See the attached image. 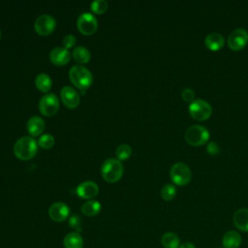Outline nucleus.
<instances>
[{
    "label": "nucleus",
    "mask_w": 248,
    "mask_h": 248,
    "mask_svg": "<svg viewBox=\"0 0 248 248\" xmlns=\"http://www.w3.org/2000/svg\"><path fill=\"white\" fill-rule=\"evenodd\" d=\"M38 150V143L32 138L23 136L14 145V153L20 160H29L35 156Z\"/></svg>",
    "instance_id": "1"
},
{
    "label": "nucleus",
    "mask_w": 248,
    "mask_h": 248,
    "mask_svg": "<svg viewBox=\"0 0 248 248\" xmlns=\"http://www.w3.org/2000/svg\"><path fill=\"white\" fill-rule=\"evenodd\" d=\"M69 78L72 83L82 91L87 89L93 81L91 72L82 65L72 66L69 71Z\"/></svg>",
    "instance_id": "2"
},
{
    "label": "nucleus",
    "mask_w": 248,
    "mask_h": 248,
    "mask_svg": "<svg viewBox=\"0 0 248 248\" xmlns=\"http://www.w3.org/2000/svg\"><path fill=\"white\" fill-rule=\"evenodd\" d=\"M123 165L120 160L116 158H108L104 161L101 173L103 178L108 182H115L119 180L123 174Z\"/></svg>",
    "instance_id": "3"
},
{
    "label": "nucleus",
    "mask_w": 248,
    "mask_h": 248,
    "mask_svg": "<svg viewBox=\"0 0 248 248\" xmlns=\"http://www.w3.org/2000/svg\"><path fill=\"white\" fill-rule=\"evenodd\" d=\"M185 140L194 146L205 143L209 139L208 130L202 125H192L185 132Z\"/></svg>",
    "instance_id": "4"
},
{
    "label": "nucleus",
    "mask_w": 248,
    "mask_h": 248,
    "mask_svg": "<svg viewBox=\"0 0 248 248\" xmlns=\"http://www.w3.org/2000/svg\"><path fill=\"white\" fill-rule=\"evenodd\" d=\"M170 176L172 182L178 186H184L188 184L192 178V172L190 168L182 163H174L170 170Z\"/></svg>",
    "instance_id": "5"
},
{
    "label": "nucleus",
    "mask_w": 248,
    "mask_h": 248,
    "mask_svg": "<svg viewBox=\"0 0 248 248\" xmlns=\"http://www.w3.org/2000/svg\"><path fill=\"white\" fill-rule=\"evenodd\" d=\"M190 115L199 121L205 120L210 117L212 113L211 105L203 99L194 100L189 106Z\"/></svg>",
    "instance_id": "6"
},
{
    "label": "nucleus",
    "mask_w": 248,
    "mask_h": 248,
    "mask_svg": "<svg viewBox=\"0 0 248 248\" xmlns=\"http://www.w3.org/2000/svg\"><path fill=\"white\" fill-rule=\"evenodd\" d=\"M59 108V101L55 94L46 93L45 94L39 102V109L41 113L46 116L54 115Z\"/></svg>",
    "instance_id": "7"
},
{
    "label": "nucleus",
    "mask_w": 248,
    "mask_h": 248,
    "mask_svg": "<svg viewBox=\"0 0 248 248\" xmlns=\"http://www.w3.org/2000/svg\"><path fill=\"white\" fill-rule=\"evenodd\" d=\"M56 26V20L55 18L47 14L40 15L36 19L34 23L35 31L43 36L50 34Z\"/></svg>",
    "instance_id": "8"
},
{
    "label": "nucleus",
    "mask_w": 248,
    "mask_h": 248,
    "mask_svg": "<svg viewBox=\"0 0 248 248\" xmlns=\"http://www.w3.org/2000/svg\"><path fill=\"white\" fill-rule=\"evenodd\" d=\"M78 28L84 35L93 34L98 28V20L91 13H82L78 18Z\"/></svg>",
    "instance_id": "9"
},
{
    "label": "nucleus",
    "mask_w": 248,
    "mask_h": 248,
    "mask_svg": "<svg viewBox=\"0 0 248 248\" xmlns=\"http://www.w3.org/2000/svg\"><path fill=\"white\" fill-rule=\"evenodd\" d=\"M227 42L230 48L239 50L248 43V32L244 28H236L230 33Z\"/></svg>",
    "instance_id": "10"
},
{
    "label": "nucleus",
    "mask_w": 248,
    "mask_h": 248,
    "mask_svg": "<svg viewBox=\"0 0 248 248\" xmlns=\"http://www.w3.org/2000/svg\"><path fill=\"white\" fill-rule=\"evenodd\" d=\"M69 214H70L69 206L62 202H53L48 208V216L54 222L65 221L68 218Z\"/></svg>",
    "instance_id": "11"
},
{
    "label": "nucleus",
    "mask_w": 248,
    "mask_h": 248,
    "mask_svg": "<svg viewBox=\"0 0 248 248\" xmlns=\"http://www.w3.org/2000/svg\"><path fill=\"white\" fill-rule=\"evenodd\" d=\"M60 97L63 104L69 108H75L79 105V94L72 86H64L60 91Z\"/></svg>",
    "instance_id": "12"
},
{
    "label": "nucleus",
    "mask_w": 248,
    "mask_h": 248,
    "mask_svg": "<svg viewBox=\"0 0 248 248\" xmlns=\"http://www.w3.org/2000/svg\"><path fill=\"white\" fill-rule=\"evenodd\" d=\"M99 193V187L98 185L90 180L83 181L79 183L77 187V194L79 198L90 200L94 197H96Z\"/></svg>",
    "instance_id": "13"
},
{
    "label": "nucleus",
    "mask_w": 248,
    "mask_h": 248,
    "mask_svg": "<svg viewBox=\"0 0 248 248\" xmlns=\"http://www.w3.org/2000/svg\"><path fill=\"white\" fill-rule=\"evenodd\" d=\"M49 58L53 64L63 66L69 63L71 59V53L64 46H55L50 50Z\"/></svg>",
    "instance_id": "14"
},
{
    "label": "nucleus",
    "mask_w": 248,
    "mask_h": 248,
    "mask_svg": "<svg viewBox=\"0 0 248 248\" xmlns=\"http://www.w3.org/2000/svg\"><path fill=\"white\" fill-rule=\"evenodd\" d=\"M232 222L236 229L241 232H248V208L237 209L232 217Z\"/></svg>",
    "instance_id": "15"
},
{
    "label": "nucleus",
    "mask_w": 248,
    "mask_h": 248,
    "mask_svg": "<svg viewBox=\"0 0 248 248\" xmlns=\"http://www.w3.org/2000/svg\"><path fill=\"white\" fill-rule=\"evenodd\" d=\"M241 236L236 231H228L222 237V245L224 248H239L241 245Z\"/></svg>",
    "instance_id": "16"
},
{
    "label": "nucleus",
    "mask_w": 248,
    "mask_h": 248,
    "mask_svg": "<svg viewBox=\"0 0 248 248\" xmlns=\"http://www.w3.org/2000/svg\"><path fill=\"white\" fill-rule=\"evenodd\" d=\"M225 39L222 34L218 32H212L208 34L204 39V44L207 48L211 50H219L223 47Z\"/></svg>",
    "instance_id": "17"
},
{
    "label": "nucleus",
    "mask_w": 248,
    "mask_h": 248,
    "mask_svg": "<svg viewBox=\"0 0 248 248\" xmlns=\"http://www.w3.org/2000/svg\"><path fill=\"white\" fill-rule=\"evenodd\" d=\"M45 129V121L42 117L38 115L31 116L27 121V130L29 134L33 137L39 136L43 133Z\"/></svg>",
    "instance_id": "18"
},
{
    "label": "nucleus",
    "mask_w": 248,
    "mask_h": 248,
    "mask_svg": "<svg viewBox=\"0 0 248 248\" xmlns=\"http://www.w3.org/2000/svg\"><path fill=\"white\" fill-rule=\"evenodd\" d=\"M64 248H82L83 239L78 232H72L65 235L63 239Z\"/></svg>",
    "instance_id": "19"
},
{
    "label": "nucleus",
    "mask_w": 248,
    "mask_h": 248,
    "mask_svg": "<svg viewBox=\"0 0 248 248\" xmlns=\"http://www.w3.org/2000/svg\"><path fill=\"white\" fill-rule=\"evenodd\" d=\"M81 212L83 215L93 217L97 215L101 210V203L95 200H89L81 205Z\"/></svg>",
    "instance_id": "20"
},
{
    "label": "nucleus",
    "mask_w": 248,
    "mask_h": 248,
    "mask_svg": "<svg viewBox=\"0 0 248 248\" xmlns=\"http://www.w3.org/2000/svg\"><path fill=\"white\" fill-rule=\"evenodd\" d=\"M161 244L164 248H178L180 246V239L176 233L168 232L162 235Z\"/></svg>",
    "instance_id": "21"
},
{
    "label": "nucleus",
    "mask_w": 248,
    "mask_h": 248,
    "mask_svg": "<svg viewBox=\"0 0 248 248\" xmlns=\"http://www.w3.org/2000/svg\"><path fill=\"white\" fill-rule=\"evenodd\" d=\"M90 51L83 46H78L73 50V57L78 63H87L90 60Z\"/></svg>",
    "instance_id": "22"
},
{
    "label": "nucleus",
    "mask_w": 248,
    "mask_h": 248,
    "mask_svg": "<svg viewBox=\"0 0 248 248\" xmlns=\"http://www.w3.org/2000/svg\"><path fill=\"white\" fill-rule=\"evenodd\" d=\"M35 84L37 88L43 92H47L51 88V78L47 74L41 73L35 78Z\"/></svg>",
    "instance_id": "23"
},
{
    "label": "nucleus",
    "mask_w": 248,
    "mask_h": 248,
    "mask_svg": "<svg viewBox=\"0 0 248 248\" xmlns=\"http://www.w3.org/2000/svg\"><path fill=\"white\" fill-rule=\"evenodd\" d=\"M161 197L165 201H171L176 196V188L173 184L167 183L161 189Z\"/></svg>",
    "instance_id": "24"
},
{
    "label": "nucleus",
    "mask_w": 248,
    "mask_h": 248,
    "mask_svg": "<svg viewBox=\"0 0 248 248\" xmlns=\"http://www.w3.org/2000/svg\"><path fill=\"white\" fill-rule=\"evenodd\" d=\"M132 153V148L129 144L123 143L117 146L116 150H115V154L118 160H126L131 156Z\"/></svg>",
    "instance_id": "25"
},
{
    "label": "nucleus",
    "mask_w": 248,
    "mask_h": 248,
    "mask_svg": "<svg viewBox=\"0 0 248 248\" xmlns=\"http://www.w3.org/2000/svg\"><path fill=\"white\" fill-rule=\"evenodd\" d=\"M38 144L46 149L51 148L54 144V138L52 135L50 134H44L43 136H41L38 140Z\"/></svg>",
    "instance_id": "26"
},
{
    "label": "nucleus",
    "mask_w": 248,
    "mask_h": 248,
    "mask_svg": "<svg viewBox=\"0 0 248 248\" xmlns=\"http://www.w3.org/2000/svg\"><path fill=\"white\" fill-rule=\"evenodd\" d=\"M90 9L95 14H103L108 9V2L106 0H94L90 5Z\"/></svg>",
    "instance_id": "27"
},
{
    "label": "nucleus",
    "mask_w": 248,
    "mask_h": 248,
    "mask_svg": "<svg viewBox=\"0 0 248 248\" xmlns=\"http://www.w3.org/2000/svg\"><path fill=\"white\" fill-rule=\"evenodd\" d=\"M181 97L185 102H193L195 100V92L191 88H184L181 91Z\"/></svg>",
    "instance_id": "28"
},
{
    "label": "nucleus",
    "mask_w": 248,
    "mask_h": 248,
    "mask_svg": "<svg viewBox=\"0 0 248 248\" xmlns=\"http://www.w3.org/2000/svg\"><path fill=\"white\" fill-rule=\"evenodd\" d=\"M76 44V37L72 34H69V35H66L63 39V46L65 48H70L72 47L74 45Z\"/></svg>",
    "instance_id": "29"
},
{
    "label": "nucleus",
    "mask_w": 248,
    "mask_h": 248,
    "mask_svg": "<svg viewBox=\"0 0 248 248\" xmlns=\"http://www.w3.org/2000/svg\"><path fill=\"white\" fill-rule=\"evenodd\" d=\"M206 150L209 154L211 155H216L219 153V146L217 143H215L214 141H210L208 144H207V147H206Z\"/></svg>",
    "instance_id": "30"
},
{
    "label": "nucleus",
    "mask_w": 248,
    "mask_h": 248,
    "mask_svg": "<svg viewBox=\"0 0 248 248\" xmlns=\"http://www.w3.org/2000/svg\"><path fill=\"white\" fill-rule=\"evenodd\" d=\"M178 248H196V246L192 242H184V243L180 244V246Z\"/></svg>",
    "instance_id": "31"
},
{
    "label": "nucleus",
    "mask_w": 248,
    "mask_h": 248,
    "mask_svg": "<svg viewBox=\"0 0 248 248\" xmlns=\"http://www.w3.org/2000/svg\"><path fill=\"white\" fill-rule=\"evenodd\" d=\"M0 37H1V32H0Z\"/></svg>",
    "instance_id": "32"
}]
</instances>
